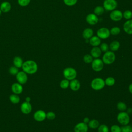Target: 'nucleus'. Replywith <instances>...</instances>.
<instances>
[{
	"label": "nucleus",
	"mask_w": 132,
	"mask_h": 132,
	"mask_svg": "<svg viewBox=\"0 0 132 132\" xmlns=\"http://www.w3.org/2000/svg\"><path fill=\"white\" fill-rule=\"evenodd\" d=\"M23 71L27 74H34L38 70V65L37 63L31 60H28L24 62L22 65Z\"/></svg>",
	"instance_id": "obj_1"
},
{
	"label": "nucleus",
	"mask_w": 132,
	"mask_h": 132,
	"mask_svg": "<svg viewBox=\"0 0 132 132\" xmlns=\"http://www.w3.org/2000/svg\"><path fill=\"white\" fill-rule=\"evenodd\" d=\"M105 85V80L100 77L93 79L91 82V87L94 90H100L102 89Z\"/></svg>",
	"instance_id": "obj_2"
},
{
	"label": "nucleus",
	"mask_w": 132,
	"mask_h": 132,
	"mask_svg": "<svg viewBox=\"0 0 132 132\" xmlns=\"http://www.w3.org/2000/svg\"><path fill=\"white\" fill-rule=\"evenodd\" d=\"M115 54L111 51H108L105 52L102 57V61L106 64H112L115 61Z\"/></svg>",
	"instance_id": "obj_3"
},
{
	"label": "nucleus",
	"mask_w": 132,
	"mask_h": 132,
	"mask_svg": "<svg viewBox=\"0 0 132 132\" xmlns=\"http://www.w3.org/2000/svg\"><path fill=\"white\" fill-rule=\"evenodd\" d=\"M63 75L66 79L68 80H72L75 79L77 76V72L75 69L71 67L66 68L63 72Z\"/></svg>",
	"instance_id": "obj_4"
},
{
	"label": "nucleus",
	"mask_w": 132,
	"mask_h": 132,
	"mask_svg": "<svg viewBox=\"0 0 132 132\" xmlns=\"http://www.w3.org/2000/svg\"><path fill=\"white\" fill-rule=\"evenodd\" d=\"M117 120L121 124L123 125H127L130 121L129 114L124 111L120 112L117 116Z\"/></svg>",
	"instance_id": "obj_5"
},
{
	"label": "nucleus",
	"mask_w": 132,
	"mask_h": 132,
	"mask_svg": "<svg viewBox=\"0 0 132 132\" xmlns=\"http://www.w3.org/2000/svg\"><path fill=\"white\" fill-rule=\"evenodd\" d=\"M118 6L116 0H104L103 2V7L107 11H112L116 9Z\"/></svg>",
	"instance_id": "obj_6"
},
{
	"label": "nucleus",
	"mask_w": 132,
	"mask_h": 132,
	"mask_svg": "<svg viewBox=\"0 0 132 132\" xmlns=\"http://www.w3.org/2000/svg\"><path fill=\"white\" fill-rule=\"evenodd\" d=\"M91 67L94 71L99 72L103 69L104 67V62H103L102 60L100 58H95L91 62Z\"/></svg>",
	"instance_id": "obj_7"
},
{
	"label": "nucleus",
	"mask_w": 132,
	"mask_h": 132,
	"mask_svg": "<svg viewBox=\"0 0 132 132\" xmlns=\"http://www.w3.org/2000/svg\"><path fill=\"white\" fill-rule=\"evenodd\" d=\"M97 36H98L101 39H106L109 37L110 35V30L106 27L100 28L96 32Z\"/></svg>",
	"instance_id": "obj_8"
},
{
	"label": "nucleus",
	"mask_w": 132,
	"mask_h": 132,
	"mask_svg": "<svg viewBox=\"0 0 132 132\" xmlns=\"http://www.w3.org/2000/svg\"><path fill=\"white\" fill-rule=\"evenodd\" d=\"M110 19L113 21H120L123 18V12L118 9H114L111 11L109 14Z\"/></svg>",
	"instance_id": "obj_9"
},
{
	"label": "nucleus",
	"mask_w": 132,
	"mask_h": 132,
	"mask_svg": "<svg viewBox=\"0 0 132 132\" xmlns=\"http://www.w3.org/2000/svg\"><path fill=\"white\" fill-rule=\"evenodd\" d=\"M86 21L90 25H94L98 22V18L94 13H89L86 17Z\"/></svg>",
	"instance_id": "obj_10"
},
{
	"label": "nucleus",
	"mask_w": 132,
	"mask_h": 132,
	"mask_svg": "<svg viewBox=\"0 0 132 132\" xmlns=\"http://www.w3.org/2000/svg\"><path fill=\"white\" fill-rule=\"evenodd\" d=\"M46 113L42 110H39L36 111L33 116L34 119L37 122H42L44 121L45 118H46Z\"/></svg>",
	"instance_id": "obj_11"
},
{
	"label": "nucleus",
	"mask_w": 132,
	"mask_h": 132,
	"mask_svg": "<svg viewBox=\"0 0 132 132\" xmlns=\"http://www.w3.org/2000/svg\"><path fill=\"white\" fill-rule=\"evenodd\" d=\"M16 79L18 81V82L23 85L27 82L28 80V77L27 74L23 71H20L16 75Z\"/></svg>",
	"instance_id": "obj_12"
},
{
	"label": "nucleus",
	"mask_w": 132,
	"mask_h": 132,
	"mask_svg": "<svg viewBox=\"0 0 132 132\" xmlns=\"http://www.w3.org/2000/svg\"><path fill=\"white\" fill-rule=\"evenodd\" d=\"M20 109L23 113L28 114L30 113L32 110V106L30 102H24L21 104Z\"/></svg>",
	"instance_id": "obj_13"
},
{
	"label": "nucleus",
	"mask_w": 132,
	"mask_h": 132,
	"mask_svg": "<svg viewBox=\"0 0 132 132\" xmlns=\"http://www.w3.org/2000/svg\"><path fill=\"white\" fill-rule=\"evenodd\" d=\"M74 130L75 132H87L88 126L84 122H80L75 126Z\"/></svg>",
	"instance_id": "obj_14"
},
{
	"label": "nucleus",
	"mask_w": 132,
	"mask_h": 132,
	"mask_svg": "<svg viewBox=\"0 0 132 132\" xmlns=\"http://www.w3.org/2000/svg\"><path fill=\"white\" fill-rule=\"evenodd\" d=\"M11 90L12 91L16 94H21L23 90V88L22 85L19 82H15L11 86Z\"/></svg>",
	"instance_id": "obj_15"
},
{
	"label": "nucleus",
	"mask_w": 132,
	"mask_h": 132,
	"mask_svg": "<svg viewBox=\"0 0 132 132\" xmlns=\"http://www.w3.org/2000/svg\"><path fill=\"white\" fill-rule=\"evenodd\" d=\"M123 30L126 34L132 35V19L127 20L123 24Z\"/></svg>",
	"instance_id": "obj_16"
},
{
	"label": "nucleus",
	"mask_w": 132,
	"mask_h": 132,
	"mask_svg": "<svg viewBox=\"0 0 132 132\" xmlns=\"http://www.w3.org/2000/svg\"><path fill=\"white\" fill-rule=\"evenodd\" d=\"M82 35L85 39L89 40L93 35V31L90 28H86L83 30Z\"/></svg>",
	"instance_id": "obj_17"
},
{
	"label": "nucleus",
	"mask_w": 132,
	"mask_h": 132,
	"mask_svg": "<svg viewBox=\"0 0 132 132\" xmlns=\"http://www.w3.org/2000/svg\"><path fill=\"white\" fill-rule=\"evenodd\" d=\"M69 86L71 90L76 91L79 89L80 87V83L77 79H74L70 81Z\"/></svg>",
	"instance_id": "obj_18"
},
{
	"label": "nucleus",
	"mask_w": 132,
	"mask_h": 132,
	"mask_svg": "<svg viewBox=\"0 0 132 132\" xmlns=\"http://www.w3.org/2000/svg\"><path fill=\"white\" fill-rule=\"evenodd\" d=\"M90 54L93 58H97L101 56L102 51L98 46H94L91 50Z\"/></svg>",
	"instance_id": "obj_19"
},
{
	"label": "nucleus",
	"mask_w": 132,
	"mask_h": 132,
	"mask_svg": "<svg viewBox=\"0 0 132 132\" xmlns=\"http://www.w3.org/2000/svg\"><path fill=\"white\" fill-rule=\"evenodd\" d=\"M11 8V6L10 3L7 1L3 2L0 5V9L2 11V12L4 13L9 12Z\"/></svg>",
	"instance_id": "obj_20"
},
{
	"label": "nucleus",
	"mask_w": 132,
	"mask_h": 132,
	"mask_svg": "<svg viewBox=\"0 0 132 132\" xmlns=\"http://www.w3.org/2000/svg\"><path fill=\"white\" fill-rule=\"evenodd\" d=\"M101 42V39L97 36H93L89 39V43L92 46H98Z\"/></svg>",
	"instance_id": "obj_21"
},
{
	"label": "nucleus",
	"mask_w": 132,
	"mask_h": 132,
	"mask_svg": "<svg viewBox=\"0 0 132 132\" xmlns=\"http://www.w3.org/2000/svg\"><path fill=\"white\" fill-rule=\"evenodd\" d=\"M120 46V43L118 41L114 40L112 41L109 44V47L110 49V50L112 52L116 51L119 50Z\"/></svg>",
	"instance_id": "obj_22"
},
{
	"label": "nucleus",
	"mask_w": 132,
	"mask_h": 132,
	"mask_svg": "<svg viewBox=\"0 0 132 132\" xmlns=\"http://www.w3.org/2000/svg\"><path fill=\"white\" fill-rule=\"evenodd\" d=\"M13 63L14 66L18 68H19L22 67V65L23 64V61L21 57L19 56H16L14 58L13 60Z\"/></svg>",
	"instance_id": "obj_23"
},
{
	"label": "nucleus",
	"mask_w": 132,
	"mask_h": 132,
	"mask_svg": "<svg viewBox=\"0 0 132 132\" xmlns=\"http://www.w3.org/2000/svg\"><path fill=\"white\" fill-rule=\"evenodd\" d=\"M105 11V9L103 7L101 6H97L95 7L93 10V13H94L97 16L102 15Z\"/></svg>",
	"instance_id": "obj_24"
},
{
	"label": "nucleus",
	"mask_w": 132,
	"mask_h": 132,
	"mask_svg": "<svg viewBox=\"0 0 132 132\" xmlns=\"http://www.w3.org/2000/svg\"><path fill=\"white\" fill-rule=\"evenodd\" d=\"M9 100L12 104H18L20 102V98L18 94H12L9 96Z\"/></svg>",
	"instance_id": "obj_25"
},
{
	"label": "nucleus",
	"mask_w": 132,
	"mask_h": 132,
	"mask_svg": "<svg viewBox=\"0 0 132 132\" xmlns=\"http://www.w3.org/2000/svg\"><path fill=\"white\" fill-rule=\"evenodd\" d=\"M100 125L99 122L95 119L91 120V121H89L88 123V126L92 129H95L97 128Z\"/></svg>",
	"instance_id": "obj_26"
},
{
	"label": "nucleus",
	"mask_w": 132,
	"mask_h": 132,
	"mask_svg": "<svg viewBox=\"0 0 132 132\" xmlns=\"http://www.w3.org/2000/svg\"><path fill=\"white\" fill-rule=\"evenodd\" d=\"M123 18L128 20L132 18V11L130 10H126L123 12Z\"/></svg>",
	"instance_id": "obj_27"
},
{
	"label": "nucleus",
	"mask_w": 132,
	"mask_h": 132,
	"mask_svg": "<svg viewBox=\"0 0 132 132\" xmlns=\"http://www.w3.org/2000/svg\"><path fill=\"white\" fill-rule=\"evenodd\" d=\"M109 30H110V35H114V36L119 35L121 32L120 28L119 27H117V26H114V27H112Z\"/></svg>",
	"instance_id": "obj_28"
},
{
	"label": "nucleus",
	"mask_w": 132,
	"mask_h": 132,
	"mask_svg": "<svg viewBox=\"0 0 132 132\" xmlns=\"http://www.w3.org/2000/svg\"><path fill=\"white\" fill-rule=\"evenodd\" d=\"M105 84L108 86H112L115 83V79L112 77H107L105 80Z\"/></svg>",
	"instance_id": "obj_29"
},
{
	"label": "nucleus",
	"mask_w": 132,
	"mask_h": 132,
	"mask_svg": "<svg viewBox=\"0 0 132 132\" xmlns=\"http://www.w3.org/2000/svg\"><path fill=\"white\" fill-rule=\"evenodd\" d=\"M93 60L92 56L89 54H86L83 57V60L86 63H91Z\"/></svg>",
	"instance_id": "obj_30"
},
{
	"label": "nucleus",
	"mask_w": 132,
	"mask_h": 132,
	"mask_svg": "<svg viewBox=\"0 0 132 132\" xmlns=\"http://www.w3.org/2000/svg\"><path fill=\"white\" fill-rule=\"evenodd\" d=\"M70 82L67 79H63L60 82V86L62 89H65L69 86Z\"/></svg>",
	"instance_id": "obj_31"
},
{
	"label": "nucleus",
	"mask_w": 132,
	"mask_h": 132,
	"mask_svg": "<svg viewBox=\"0 0 132 132\" xmlns=\"http://www.w3.org/2000/svg\"><path fill=\"white\" fill-rule=\"evenodd\" d=\"M117 108H118L119 110L122 111H125V110L126 109V108H127V107H126V104H125L124 103L122 102H119V103L117 104Z\"/></svg>",
	"instance_id": "obj_32"
},
{
	"label": "nucleus",
	"mask_w": 132,
	"mask_h": 132,
	"mask_svg": "<svg viewBox=\"0 0 132 132\" xmlns=\"http://www.w3.org/2000/svg\"><path fill=\"white\" fill-rule=\"evenodd\" d=\"M98 132H109V128L105 124H102L98 127Z\"/></svg>",
	"instance_id": "obj_33"
},
{
	"label": "nucleus",
	"mask_w": 132,
	"mask_h": 132,
	"mask_svg": "<svg viewBox=\"0 0 132 132\" xmlns=\"http://www.w3.org/2000/svg\"><path fill=\"white\" fill-rule=\"evenodd\" d=\"M100 49L101 50L102 52H106L107 51H108L109 47V45L107 43H105V42H103L102 43H101L100 44Z\"/></svg>",
	"instance_id": "obj_34"
},
{
	"label": "nucleus",
	"mask_w": 132,
	"mask_h": 132,
	"mask_svg": "<svg viewBox=\"0 0 132 132\" xmlns=\"http://www.w3.org/2000/svg\"><path fill=\"white\" fill-rule=\"evenodd\" d=\"M9 72L11 75H16L17 74V73L19 72L18 68L15 66H12V67H10V68L9 69Z\"/></svg>",
	"instance_id": "obj_35"
},
{
	"label": "nucleus",
	"mask_w": 132,
	"mask_h": 132,
	"mask_svg": "<svg viewBox=\"0 0 132 132\" xmlns=\"http://www.w3.org/2000/svg\"><path fill=\"white\" fill-rule=\"evenodd\" d=\"M63 2L68 6H73L77 3V0H63Z\"/></svg>",
	"instance_id": "obj_36"
},
{
	"label": "nucleus",
	"mask_w": 132,
	"mask_h": 132,
	"mask_svg": "<svg viewBox=\"0 0 132 132\" xmlns=\"http://www.w3.org/2000/svg\"><path fill=\"white\" fill-rule=\"evenodd\" d=\"M30 0H18L19 5L22 7L27 6L29 4Z\"/></svg>",
	"instance_id": "obj_37"
},
{
	"label": "nucleus",
	"mask_w": 132,
	"mask_h": 132,
	"mask_svg": "<svg viewBox=\"0 0 132 132\" xmlns=\"http://www.w3.org/2000/svg\"><path fill=\"white\" fill-rule=\"evenodd\" d=\"M121 128L122 132H132V126L130 125H124Z\"/></svg>",
	"instance_id": "obj_38"
},
{
	"label": "nucleus",
	"mask_w": 132,
	"mask_h": 132,
	"mask_svg": "<svg viewBox=\"0 0 132 132\" xmlns=\"http://www.w3.org/2000/svg\"><path fill=\"white\" fill-rule=\"evenodd\" d=\"M111 132H122L121 128L117 125H113L110 128Z\"/></svg>",
	"instance_id": "obj_39"
},
{
	"label": "nucleus",
	"mask_w": 132,
	"mask_h": 132,
	"mask_svg": "<svg viewBox=\"0 0 132 132\" xmlns=\"http://www.w3.org/2000/svg\"><path fill=\"white\" fill-rule=\"evenodd\" d=\"M46 118H47L49 120H54L55 118L56 114L54 112L50 111L46 113Z\"/></svg>",
	"instance_id": "obj_40"
},
{
	"label": "nucleus",
	"mask_w": 132,
	"mask_h": 132,
	"mask_svg": "<svg viewBox=\"0 0 132 132\" xmlns=\"http://www.w3.org/2000/svg\"><path fill=\"white\" fill-rule=\"evenodd\" d=\"M89 119L88 117H86L83 119V122H84L85 123H88L89 122Z\"/></svg>",
	"instance_id": "obj_41"
},
{
	"label": "nucleus",
	"mask_w": 132,
	"mask_h": 132,
	"mask_svg": "<svg viewBox=\"0 0 132 132\" xmlns=\"http://www.w3.org/2000/svg\"><path fill=\"white\" fill-rule=\"evenodd\" d=\"M128 89H129V91H130V92L132 94V83L129 85Z\"/></svg>",
	"instance_id": "obj_42"
},
{
	"label": "nucleus",
	"mask_w": 132,
	"mask_h": 132,
	"mask_svg": "<svg viewBox=\"0 0 132 132\" xmlns=\"http://www.w3.org/2000/svg\"><path fill=\"white\" fill-rule=\"evenodd\" d=\"M31 101V98L30 97H26L25 98V102H30V101Z\"/></svg>",
	"instance_id": "obj_43"
},
{
	"label": "nucleus",
	"mask_w": 132,
	"mask_h": 132,
	"mask_svg": "<svg viewBox=\"0 0 132 132\" xmlns=\"http://www.w3.org/2000/svg\"><path fill=\"white\" fill-rule=\"evenodd\" d=\"M127 113L128 114H131L132 113V109L131 108H128L127 110Z\"/></svg>",
	"instance_id": "obj_44"
},
{
	"label": "nucleus",
	"mask_w": 132,
	"mask_h": 132,
	"mask_svg": "<svg viewBox=\"0 0 132 132\" xmlns=\"http://www.w3.org/2000/svg\"><path fill=\"white\" fill-rule=\"evenodd\" d=\"M1 13H2V11H1V9H0V15H1Z\"/></svg>",
	"instance_id": "obj_45"
},
{
	"label": "nucleus",
	"mask_w": 132,
	"mask_h": 132,
	"mask_svg": "<svg viewBox=\"0 0 132 132\" xmlns=\"http://www.w3.org/2000/svg\"><path fill=\"white\" fill-rule=\"evenodd\" d=\"M68 132H71V131H68Z\"/></svg>",
	"instance_id": "obj_46"
}]
</instances>
